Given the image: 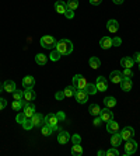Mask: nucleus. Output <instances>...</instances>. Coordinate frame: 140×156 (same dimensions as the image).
<instances>
[{
    "label": "nucleus",
    "mask_w": 140,
    "mask_h": 156,
    "mask_svg": "<svg viewBox=\"0 0 140 156\" xmlns=\"http://www.w3.org/2000/svg\"><path fill=\"white\" fill-rule=\"evenodd\" d=\"M55 48L60 52V55H70L73 51V44L69 40H60Z\"/></svg>",
    "instance_id": "obj_1"
},
{
    "label": "nucleus",
    "mask_w": 140,
    "mask_h": 156,
    "mask_svg": "<svg viewBox=\"0 0 140 156\" xmlns=\"http://www.w3.org/2000/svg\"><path fill=\"white\" fill-rule=\"evenodd\" d=\"M39 42H41V47L42 48H45V49H53L55 47H56V40H55L52 35H43V37H41V40H39Z\"/></svg>",
    "instance_id": "obj_2"
},
{
    "label": "nucleus",
    "mask_w": 140,
    "mask_h": 156,
    "mask_svg": "<svg viewBox=\"0 0 140 156\" xmlns=\"http://www.w3.org/2000/svg\"><path fill=\"white\" fill-rule=\"evenodd\" d=\"M43 121H45V124H48V125H50L53 128V131H60V128L58 127L59 120L56 117V114H48L46 117H43Z\"/></svg>",
    "instance_id": "obj_3"
},
{
    "label": "nucleus",
    "mask_w": 140,
    "mask_h": 156,
    "mask_svg": "<svg viewBox=\"0 0 140 156\" xmlns=\"http://www.w3.org/2000/svg\"><path fill=\"white\" fill-rule=\"evenodd\" d=\"M87 83H88V82H87L86 77L81 76V75H76V76L73 77V86H74L77 90H84Z\"/></svg>",
    "instance_id": "obj_4"
},
{
    "label": "nucleus",
    "mask_w": 140,
    "mask_h": 156,
    "mask_svg": "<svg viewBox=\"0 0 140 156\" xmlns=\"http://www.w3.org/2000/svg\"><path fill=\"white\" fill-rule=\"evenodd\" d=\"M137 151V142L135 139H128L126 141V145H125V155L129 156V155H133V153Z\"/></svg>",
    "instance_id": "obj_5"
},
{
    "label": "nucleus",
    "mask_w": 140,
    "mask_h": 156,
    "mask_svg": "<svg viewBox=\"0 0 140 156\" xmlns=\"http://www.w3.org/2000/svg\"><path fill=\"white\" fill-rule=\"evenodd\" d=\"M100 117H101V120H102V122H108V121L114 120V113L108 107H105V108H101Z\"/></svg>",
    "instance_id": "obj_6"
},
{
    "label": "nucleus",
    "mask_w": 140,
    "mask_h": 156,
    "mask_svg": "<svg viewBox=\"0 0 140 156\" xmlns=\"http://www.w3.org/2000/svg\"><path fill=\"white\" fill-rule=\"evenodd\" d=\"M74 97H76V101L80 103V104H84L88 100V94H87L86 90H76Z\"/></svg>",
    "instance_id": "obj_7"
},
{
    "label": "nucleus",
    "mask_w": 140,
    "mask_h": 156,
    "mask_svg": "<svg viewBox=\"0 0 140 156\" xmlns=\"http://www.w3.org/2000/svg\"><path fill=\"white\" fill-rule=\"evenodd\" d=\"M22 113H24V115L27 117V118H31V117L35 114V105L32 104V103H27V104L22 107Z\"/></svg>",
    "instance_id": "obj_8"
},
{
    "label": "nucleus",
    "mask_w": 140,
    "mask_h": 156,
    "mask_svg": "<svg viewBox=\"0 0 140 156\" xmlns=\"http://www.w3.org/2000/svg\"><path fill=\"white\" fill-rule=\"evenodd\" d=\"M95 86H97V90L98 91H105L108 89V82L104 76H98L97 77V82H95Z\"/></svg>",
    "instance_id": "obj_9"
},
{
    "label": "nucleus",
    "mask_w": 140,
    "mask_h": 156,
    "mask_svg": "<svg viewBox=\"0 0 140 156\" xmlns=\"http://www.w3.org/2000/svg\"><path fill=\"white\" fill-rule=\"evenodd\" d=\"M121 135H122V141H128V139H132L133 135H135V129L132 127H125L121 131Z\"/></svg>",
    "instance_id": "obj_10"
},
{
    "label": "nucleus",
    "mask_w": 140,
    "mask_h": 156,
    "mask_svg": "<svg viewBox=\"0 0 140 156\" xmlns=\"http://www.w3.org/2000/svg\"><path fill=\"white\" fill-rule=\"evenodd\" d=\"M121 89H122L123 91H130L132 90V79H130V77H125L123 76V79L121 80Z\"/></svg>",
    "instance_id": "obj_11"
},
{
    "label": "nucleus",
    "mask_w": 140,
    "mask_h": 156,
    "mask_svg": "<svg viewBox=\"0 0 140 156\" xmlns=\"http://www.w3.org/2000/svg\"><path fill=\"white\" fill-rule=\"evenodd\" d=\"M35 86V79L32 76H25L22 79V87H24L25 90H28V89H34Z\"/></svg>",
    "instance_id": "obj_12"
},
{
    "label": "nucleus",
    "mask_w": 140,
    "mask_h": 156,
    "mask_svg": "<svg viewBox=\"0 0 140 156\" xmlns=\"http://www.w3.org/2000/svg\"><path fill=\"white\" fill-rule=\"evenodd\" d=\"M31 120H32V124H34V127H36V128H41L43 125V115L42 114H38V113H35L32 117H31Z\"/></svg>",
    "instance_id": "obj_13"
},
{
    "label": "nucleus",
    "mask_w": 140,
    "mask_h": 156,
    "mask_svg": "<svg viewBox=\"0 0 140 156\" xmlns=\"http://www.w3.org/2000/svg\"><path fill=\"white\" fill-rule=\"evenodd\" d=\"M70 134L69 132H66V131H59V135H58V142L59 144H62V145H65V144H67L69 141H70Z\"/></svg>",
    "instance_id": "obj_14"
},
{
    "label": "nucleus",
    "mask_w": 140,
    "mask_h": 156,
    "mask_svg": "<svg viewBox=\"0 0 140 156\" xmlns=\"http://www.w3.org/2000/svg\"><path fill=\"white\" fill-rule=\"evenodd\" d=\"M123 79V75L122 72H119V70H114V72H111V75H109V80H111L112 83H121V80Z\"/></svg>",
    "instance_id": "obj_15"
},
{
    "label": "nucleus",
    "mask_w": 140,
    "mask_h": 156,
    "mask_svg": "<svg viewBox=\"0 0 140 156\" xmlns=\"http://www.w3.org/2000/svg\"><path fill=\"white\" fill-rule=\"evenodd\" d=\"M107 131L109 132V134H115V132H119V124L116 122V121H114V120L108 121V124H107Z\"/></svg>",
    "instance_id": "obj_16"
},
{
    "label": "nucleus",
    "mask_w": 140,
    "mask_h": 156,
    "mask_svg": "<svg viewBox=\"0 0 140 156\" xmlns=\"http://www.w3.org/2000/svg\"><path fill=\"white\" fill-rule=\"evenodd\" d=\"M107 30L109 31V33L115 34L119 30V23L116 21V20H109V21L107 23Z\"/></svg>",
    "instance_id": "obj_17"
},
{
    "label": "nucleus",
    "mask_w": 140,
    "mask_h": 156,
    "mask_svg": "<svg viewBox=\"0 0 140 156\" xmlns=\"http://www.w3.org/2000/svg\"><path fill=\"white\" fill-rule=\"evenodd\" d=\"M100 45L102 49H109L111 47H114V45H112V38L111 37H104V38H101Z\"/></svg>",
    "instance_id": "obj_18"
},
{
    "label": "nucleus",
    "mask_w": 140,
    "mask_h": 156,
    "mask_svg": "<svg viewBox=\"0 0 140 156\" xmlns=\"http://www.w3.org/2000/svg\"><path fill=\"white\" fill-rule=\"evenodd\" d=\"M121 142H122V135H121V132H115V134H112L111 136V145L112 146H119L121 145Z\"/></svg>",
    "instance_id": "obj_19"
},
{
    "label": "nucleus",
    "mask_w": 140,
    "mask_h": 156,
    "mask_svg": "<svg viewBox=\"0 0 140 156\" xmlns=\"http://www.w3.org/2000/svg\"><path fill=\"white\" fill-rule=\"evenodd\" d=\"M55 10L58 11L59 14H65V11L67 10L66 3H65V2H60V0H59V2H56V3H55Z\"/></svg>",
    "instance_id": "obj_20"
},
{
    "label": "nucleus",
    "mask_w": 140,
    "mask_h": 156,
    "mask_svg": "<svg viewBox=\"0 0 140 156\" xmlns=\"http://www.w3.org/2000/svg\"><path fill=\"white\" fill-rule=\"evenodd\" d=\"M35 97H36V94H35V91H34L32 89H28V90L24 91V100L25 101H34Z\"/></svg>",
    "instance_id": "obj_21"
},
{
    "label": "nucleus",
    "mask_w": 140,
    "mask_h": 156,
    "mask_svg": "<svg viewBox=\"0 0 140 156\" xmlns=\"http://www.w3.org/2000/svg\"><path fill=\"white\" fill-rule=\"evenodd\" d=\"M133 63H135V61H133V58H130V56H125V58L121 59L122 68H133Z\"/></svg>",
    "instance_id": "obj_22"
},
{
    "label": "nucleus",
    "mask_w": 140,
    "mask_h": 156,
    "mask_svg": "<svg viewBox=\"0 0 140 156\" xmlns=\"http://www.w3.org/2000/svg\"><path fill=\"white\" fill-rule=\"evenodd\" d=\"M3 87H4V90L7 91V93H13V91L15 90V83L13 82V80H6L4 84H3Z\"/></svg>",
    "instance_id": "obj_23"
},
{
    "label": "nucleus",
    "mask_w": 140,
    "mask_h": 156,
    "mask_svg": "<svg viewBox=\"0 0 140 156\" xmlns=\"http://www.w3.org/2000/svg\"><path fill=\"white\" fill-rule=\"evenodd\" d=\"M104 105L108 107V108H112V107H115L116 105V98L115 97H111V96H108V97L104 98Z\"/></svg>",
    "instance_id": "obj_24"
},
{
    "label": "nucleus",
    "mask_w": 140,
    "mask_h": 156,
    "mask_svg": "<svg viewBox=\"0 0 140 156\" xmlns=\"http://www.w3.org/2000/svg\"><path fill=\"white\" fill-rule=\"evenodd\" d=\"M72 155L73 156H81L83 155L81 144H73V146H72Z\"/></svg>",
    "instance_id": "obj_25"
},
{
    "label": "nucleus",
    "mask_w": 140,
    "mask_h": 156,
    "mask_svg": "<svg viewBox=\"0 0 140 156\" xmlns=\"http://www.w3.org/2000/svg\"><path fill=\"white\" fill-rule=\"evenodd\" d=\"M27 103L28 101H25L24 98H22V100H14V101H13V110L20 111V110H22V107H24Z\"/></svg>",
    "instance_id": "obj_26"
},
{
    "label": "nucleus",
    "mask_w": 140,
    "mask_h": 156,
    "mask_svg": "<svg viewBox=\"0 0 140 156\" xmlns=\"http://www.w3.org/2000/svg\"><path fill=\"white\" fill-rule=\"evenodd\" d=\"M41 132H42V135H45V136H49V135H52V132H53V128L43 122V125L41 127Z\"/></svg>",
    "instance_id": "obj_27"
},
{
    "label": "nucleus",
    "mask_w": 140,
    "mask_h": 156,
    "mask_svg": "<svg viewBox=\"0 0 140 156\" xmlns=\"http://www.w3.org/2000/svg\"><path fill=\"white\" fill-rule=\"evenodd\" d=\"M35 62L38 63V65L43 66V65H46V62H48V56L46 55H43V54H38L35 56Z\"/></svg>",
    "instance_id": "obj_28"
},
{
    "label": "nucleus",
    "mask_w": 140,
    "mask_h": 156,
    "mask_svg": "<svg viewBox=\"0 0 140 156\" xmlns=\"http://www.w3.org/2000/svg\"><path fill=\"white\" fill-rule=\"evenodd\" d=\"M88 111H90L91 115L97 117V115H100V113H101V107L98 104H91L90 107H88Z\"/></svg>",
    "instance_id": "obj_29"
},
{
    "label": "nucleus",
    "mask_w": 140,
    "mask_h": 156,
    "mask_svg": "<svg viewBox=\"0 0 140 156\" xmlns=\"http://www.w3.org/2000/svg\"><path fill=\"white\" fill-rule=\"evenodd\" d=\"M84 90L87 91V94L90 96V94H95L97 93V86H95V83H87V86H86V89Z\"/></svg>",
    "instance_id": "obj_30"
},
{
    "label": "nucleus",
    "mask_w": 140,
    "mask_h": 156,
    "mask_svg": "<svg viewBox=\"0 0 140 156\" xmlns=\"http://www.w3.org/2000/svg\"><path fill=\"white\" fill-rule=\"evenodd\" d=\"M76 90H77V89H76L74 86H67L65 89V90H63V93H65V97H73V96H74V93H76Z\"/></svg>",
    "instance_id": "obj_31"
},
{
    "label": "nucleus",
    "mask_w": 140,
    "mask_h": 156,
    "mask_svg": "<svg viewBox=\"0 0 140 156\" xmlns=\"http://www.w3.org/2000/svg\"><path fill=\"white\" fill-rule=\"evenodd\" d=\"M88 63H90V66L93 68V69H98V68L101 66V61L97 58V56H93V58H90Z\"/></svg>",
    "instance_id": "obj_32"
},
{
    "label": "nucleus",
    "mask_w": 140,
    "mask_h": 156,
    "mask_svg": "<svg viewBox=\"0 0 140 156\" xmlns=\"http://www.w3.org/2000/svg\"><path fill=\"white\" fill-rule=\"evenodd\" d=\"M66 7L74 11L76 9L79 7V0H67V2H66Z\"/></svg>",
    "instance_id": "obj_33"
},
{
    "label": "nucleus",
    "mask_w": 140,
    "mask_h": 156,
    "mask_svg": "<svg viewBox=\"0 0 140 156\" xmlns=\"http://www.w3.org/2000/svg\"><path fill=\"white\" fill-rule=\"evenodd\" d=\"M21 125L25 131H29V129H32L34 128V124H32V120H31V118H25L24 122H22Z\"/></svg>",
    "instance_id": "obj_34"
},
{
    "label": "nucleus",
    "mask_w": 140,
    "mask_h": 156,
    "mask_svg": "<svg viewBox=\"0 0 140 156\" xmlns=\"http://www.w3.org/2000/svg\"><path fill=\"white\" fill-rule=\"evenodd\" d=\"M49 58H50V61H53V62H56V61H59V58H60V52L55 48L53 51L50 52V55H49Z\"/></svg>",
    "instance_id": "obj_35"
},
{
    "label": "nucleus",
    "mask_w": 140,
    "mask_h": 156,
    "mask_svg": "<svg viewBox=\"0 0 140 156\" xmlns=\"http://www.w3.org/2000/svg\"><path fill=\"white\" fill-rule=\"evenodd\" d=\"M13 97H14V100H22V98H24V91L14 90L13 91Z\"/></svg>",
    "instance_id": "obj_36"
},
{
    "label": "nucleus",
    "mask_w": 140,
    "mask_h": 156,
    "mask_svg": "<svg viewBox=\"0 0 140 156\" xmlns=\"http://www.w3.org/2000/svg\"><path fill=\"white\" fill-rule=\"evenodd\" d=\"M105 155H107V156H119V151L115 148V146H112L109 151H107V152H105Z\"/></svg>",
    "instance_id": "obj_37"
},
{
    "label": "nucleus",
    "mask_w": 140,
    "mask_h": 156,
    "mask_svg": "<svg viewBox=\"0 0 140 156\" xmlns=\"http://www.w3.org/2000/svg\"><path fill=\"white\" fill-rule=\"evenodd\" d=\"M122 75L125 77H133V70H132V68H125L123 69V72H122Z\"/></svg>",
    "instance_id": "obj_38"
},
{
    "label": "nucleus",
    "mask_w": 140,
    "mask_h": 156,
    "mask_svg": "<svg viewBox=\"0 0 140 156\" xmlns=\"http://www.w3.org/2000/svg\"><path fill=\"white\" fill-rule=\"evenodd\" d=\"M70 141H72L73 144H81V136H80L79 134H74V135H72Z\"/></svg>",
    "instance_id": "obj_39"
},
{
    "label": "nucleus",
    "mask_w": 140,
    "mask_h": 156,
    "mask_svg": "<svg viewBox=\"0 0 140 156\" xmlns=\"http://www.w3.org/2000/svg\"><path fill=\"white\" fill-rule=\"evenodd\" d=\"M65 17L69 18V20H70V18H73V17H74V11L70 10V9H67V10L65 11Z\"/></svg>",
    "instance_id": "obj_40"
},
{
    "label": "nucleus",
    "mask_w": 140,
    "mask_h": 156,
    "mask_svg": "<svg viewBox=\"0 0 140 156\" xmlns=\"http://www.w3.org/2000/svg\"><path fill=\"white\" fill-rule=\"evenodd\" d=\"M25 118H27V117L24 115V113H20V114H18V115H17V118H15V120H17V122L22 124V122H24V120H25Z\"/></svg>",
    "instance_id": "obj_41"
},
{
    "label": "nucleus",
    "mask_w": 140,
    "mask_h": 156,
    "mask_svg": "<svg viewBox=\"0 0 140 156\" xmlns=\"http://www.w3.org/2000/svg\"><path fill=\"white\" fill-rule=\"evenodd\" d=\"M56 117H58L59 121L66 120V115H65V113H63V111H58V113H56Z\"/></svg>",
    "instance_id": "obj_42"
},
{
    "label": "nucleus",
    "mask_w": 140,
    "mask_h": 156,
    "mask_svg": "<svg viewBox=\"0 0 140 156\" xmlns=\"http://www.w3.org/2000/svg\"><path fill=\"white\" fill-rule=\"evenodd\" d=\"M101 124H102V120H101L100 115H97L95 117V120H94V125H95V127H100Z\"/></svg>",
    "instance_id": "obj_43"
},
{
    "label": "nucleus",
    "mask_w": 140,
    "mask_h": 156,
    "mask_svg": "<svg viewBox=\"0 0 140 156\" xmlns=\"http://www.w3.org/2000/svg\"><path fill=\"white\" fill-rule=\"evenodd\" d=\"M55 97H56V100H63V98H65V93H63V91H58V93L55 94Z\"/></svg>",
    "instance_id": "obj_44"
},
{
    "label": "nucleus",
    "mask_w": 140,
    "mask_h": 156,
    "mask_svg": "<svg viewBox=\"0 0 140 156\" xmlns=\"http://www.w3.org/2000/svg\"><path fill=\"white\" fill-rule=\"evenodd\" d=\"M121 42H122V41H121V38H112V45H115V47H118V45H121Z\"/></svg>",
    "instance_id": "obj_45"
},
{
    "label": "nucleus",
    "mask_w": 140,
    "mask_h": 156,
    "mask_svg": "<svg viewBox=\"0 0 140 156\" xmlns=\"http://www.w3.org/2000/svg\"><path fill=\"white\" fill-rule=\"evenodd\" d=\"M7 105V100L6 98H0V110H3Z\"/></svg>",
    "instance_id": "obj_46"
},
{
    "label": "nucleus",
    "mask_w": 140,
    "mask_h": 156,
    "mask_svg": "<svg viewBox=\"0 0 140 156\" xmlns=\"http://www.w3.org/2000/svg\"><path fill=\"white\" fill-rule=\"evenodd\" d=\"M133 61L136 62V63H140V52H136V54L133 55Z\"/></svg>",
    "instance_id": "obj_47"
},
{
    "label": "nucleus",
    "mask_w": 140,
    "mask_h": 156,
    "mask_svg": "<svg viewBox=\"0 0 140 156\" xmlns=\"http://www.w3.org/2000/svg\"><path fill=\"white\" fill-rule=\"evenodd\" d=\"M90 3L93 4V6H100V4L102 3V0H90Z\"/></svg>",
    "instance_id": "obj_48"
},
{
    "label": "nucleus",
    "mask_w": 140,
    "mask_h": 156,
    "mask_svg": "<svg viewBox=\"0 0 140 156\" xmlns=\"http://www.w3.org/2000/svg\"><path fill=\"white\" fill-rule=\"evenodd\" d=\"M112 2H114L115 4H122L123 3V0H112Z\"/></svg>",
    "instance_id": "obj_49"
},
{
    "label": "nucleus",
    "mask_w": 140,
    "mask_h": 156,
    "mask_svg": "<svg viewBox=\"0 0 140 156\" xmlns=\"http://www.w3.org/2000/svg\"><path fill=\"white\" fill-rule=\"evenodd\" d=\"M98 155L102 156V155H105V152H104V151H98Z\"/></svg>",
    "instance_id": "obj_50"
},
{
    "label": "nucleus",
    "mask_w": 140,
    "mask_h": 156,
    "mask_svg": "<svg viewBox=\"0 0 140 156\" xmlns=\"http://www.w3.org/2000/svg\"><path fill=\"white\" fill-rule=\"evenodd\" d=\"M0 91H2V86H0Z\"/></svg>",
    "instance_id": "obj_51"
},
{
    "label": "nucleus",
    "mask_w": 140,
    "mask_h": 156,
    "mask_svg": "<svg viewBox=\"0 0 140 156\" xmlns=\"http://www.w3.org/2000/svg\"><path fill=\"white\" fill-rule=\"evenodd\" d=\"M139 69H140V63H139Z\"/></svg>",
    "instance_id": "obj_52"
}]
</instances>
